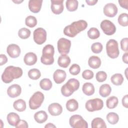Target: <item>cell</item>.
Wrapping results in <instances>:
<instances>
[{
	"instance_id": "24",
	"label": "cell",
	"mask_w": 128,
	"mask_h": 128,
	"mask_svg": "<svg viewBox=\"0 0 128 128\" xmlns=\"http://www.w3.org/2000/svg\"><path fill=\"white\" fill-rule=\"evenodd\" d=\"M82 90L86 95L90 96L94 93L95 89L93 84L90 82H86L82 86Z\"/></svg>"
},
{
	"instance_id": "11",
	"label": "cell",
	"mask_w": 128,
	"mask_h": 128,
	"mask_svg": "<svg viewBox=\"0 0 128 128\" xmlns=\"http://www.w3.org/2000/svg\"><path fill=\"white\" fill-rule=\"evenodd\" d=\"M101 29L106 35L111 36L114 34L116 32V27L111 21L108 20H103L100 24Z\"/></svg>"
},
{
	"instance_id": "27",
	"label": "cell",
	"mask_w": 128,
	"mask_h": 128,
	"mask_svg": "<svg viewBox=\"0 0 128 128\" xmlns=\"http://www.w3.org/2000/svg\"><path fill=\"white\" fill-rule=\"evenodd\" d=\"M92 128H106V124L104 120L100 118H96L91 122Z\"/></svg>"
},
{
	"instance_id": "1",
	"label": "cell",
	"mask_w": 128,
	"mask_h": 128,
	"mask_svg": "<svg viewBox=\"0 0 128 128\" xmlns=\"http://www.w3.org/2000/svg\"><path fill=\"white\" fill-rule=\"evenodd\" d=\"M88 23L84 20L74 22L66 26L64 29V34L70 38L76 36L78 33L86 30Z\"/></svg>"
},
{
	"instance_id": "9",
	"label": "cell",
	"mask_w": 128,
	"mask_h": 128,
	"mask_svg": "<svg viewBox=\"0 0 128 128\" xmlns=\"http://www.w3.org/2000/svg\"><path fill=\"white\" fill-rule=\"evenodd\" d=\"M58 50L60 54H66L69 53L71 46V42L66 38H62L58 41Z\"/></svg>"
},
{
	"instance_id": "42",
	"label": "cell",
	"mask_w": 128,
	"mask_h": 128,
	"mask_svg": "<svg viewBox=\"0 0 128 128\" xmlns=\"http://www.w3.org/2000/svg\"><path fill=\"white\" fill-rule=\"evenodd\" d=\"M94 72L91 70H84L82 73V77L86 80H91L94 77Z\"/></svg>"
},
{
	"instance_id": "29",
	"label": "cell",
	"mask_w": 128,
	"mask_h": 128,
	"mask_svg": "<svg viewBox=\"0 0 128 128\" xmlns=\"http://www.w3.org/2000/svg\"><path fill=\"white\" fill-rule=\"evenodd\" d=\"M124 77L120 74L118 73L113 74L110 78L112 84L115 86H120L124 82Z\"/></svg>"
},
{
	"instance_id": "4",
	"label": "cell",
	"mask_w": 128,
	"mask_h": 128,
	"mask_svg": "<svg viewBox=\"0 0 128 128\" xmlns=\"http://www.w3.org/2000/svg\"><path fill=\"white\" fill-rule=\"evenodd\" d=\"M54 48L51 44L45 46L42 50V56L40 58L42 63L45 65H52L54 62Z\"/></svg>"
},
{
	"instance_id": "37",
	"label": "cell",
	"mask_w": 128,
	"mask_h": 128,
	"mask_svg": "<svg viewBox=\"0 0 128 128\" xmlns=\"http://www.w3.org/2000/svg\"><path fill=\"white\" fill-rule=\"evenodd\" d=\"M26 25L30 28H34L37 24V20L36 17L32 16H29L26 18Z\"/></svg>"
},
{
	"instance_id": "22",
	"label": "cell",
	"mask_w": 128,
	"mask_h": 128,
	"mask_svg": "<svg viewBox=\"0 0 128 128\" xmlns=\"http://www.w3.org/2000/svg\"><path fill=\"white\" fill-rule=\"evenodd\" d=\"M7 121L8 124L12 126H16L19 121L20 120V118L19 116L15 112H10L7 116Z\"/></svg>"
},
{
	"instance_id": "10",
	"label": "cell",
	"mask_w": 128,
	"mask_h": 128,
	"mask_svg": "<svg viewBox=\"0 0 128 128\" xmlns=\"http://www.w3.org/2000/svg\"><path fill=\"white\" fill-rule=\"evenodd\" d=\"M33 38L34 42L38 44H42L46 40V32L42 28H36L33 33Z\"/></svg>"
},
{
	"instance_id": "50",
	"label": "cell",
	"mask_w": 128,
	"mask_h": 128,
	"mask_svg": "<svg viewBox=\"0 0 128 128\" xmlns=\"http://www.w3.org/2000/svg\"><path fill=\"white\" fill-rule=\"evenodd\" d=\"M45 128H56V126L55 125H54L52 123H48L45 126H44Z\"/></svg>"
},
{
	"instance_id": "26",
	"label": "cell",
	"mask_w": 128,
	"mask_h": 128,
	"mask_svg": "<svg viewBox=\"0 0 128 128\" xmlns=\"http://www.w3.org/2000/svg\"><path fill=\"white\" fill-rule=\"evenodd\" d=\"M13 106L14 108L18 112H24L26 109V103L22 99H18L14 102Z\"/></svg>"
},
{
	"instance_id": "5",
	"label": "cell",
	"mask_w": 128,
	"mask_h": 128,
	"mask_svg": "<svg viewBox=\"0 0 128 128\" xmlns=\"http://www.w3.org/2000/svg\"><path fill=\"white\" fill-rule=\"evenodd\" d=\"M106 50L108 56L112 58H116L120 54L118 42L114 39H110L106 44Z\"/></svg>"
},
{
	"instance_id": "23",
	"label": "cell",
	"mask_w": 128,
	"mask_h": 128,
	"mask_svg": "<svg viewBox=\"0 0 128 128\" xmlns=\"http://www.w3.org/2000/svg\"><path fill=\"white\" fill-rule=\"evenodd\" d=\"M70 63V58L66 54H61L58 58V64L60 67L66 68Z\"/></svg>"
},
{
	"instance_id": "46",
	"label": "cell",
	"mask_w": 128,
	"mask_h": 128,
	"mask_svg": "<svg viewBox=\"0 0 128 128\" xmlns=\"http://www.w3.org/2000/svg\"><path fill=\"white\" fill-rule=\"evenodd\" d=\"M120 6L126 10H128V0H118V1Z\"/></svg>"
},
{
	"instance_id": "30",
	"label": "cell",
	"mask_w": 128,
	"mask_h": 128,
	"mask_svg": "<svg viewBox=\"0 0 128 128\" xmlns=\"http://www.w3.org/2000/svg\"><path fill=\"white\" fill-rule=\"evenodd\" d=\"M40 86L43 90H49L52 88V81L49 78H44L40 81Z\"/></svg>"
},
{
	"instance_id": "40",
	"label": "cell",
	"mask_w": 128,
	"mask_h": 128,
	"mask_svg": "<svg viewBox=\"0 0 128 128\" xmlns=\"http://www.w3.org/2000/svg\"><path fill=\"white\" fill-rule=\"evenodd\" d=\"M80 66L76 64H72L69 69L70 73L73 76L78 75L80 72Z\"/></svg>"
},
{
	"instance_id": "36",
	"label": "cell",
	"mask_w": 128,
	"mask_h": 128,
	"mask_svg": "<svg viewBox=\"0 0 128 128\" xmlns=\"http://www.w3.org/2000/svg\"><path fill=\"white\" fill-rule=\"evenodd\" d=\"M118 22L122 26H128V14L126 13H122L118 17Z\"/></svg>"
},
{
	"instance_id": "47",
	"label": "cell",
	"mask_w": 128,
	"mask_h": 128,
	"mask_svg": "<svg viewBox=\"0 0 128 128\" xmlns=\"http://www.w3.org/2000/svg\"><path fill=\"white\" fill-rule=\"evenodd\" d=\"M122 104L124 108H128V94H126L122 98Z\"/></svg>"
},
{
	"instance_id": "49",
	"label": "cell",
	"mask_w": 128,
	"mask_h": 128,
	"mask_svg": "<svg viewBox=\"0 0 128 128\" xmlns=\"http://www.w3.org/2000/svg\"><path fill=\"white\" fill-rule=\"evenodd\" d=\"M86 2L88 4V5L94 6L97 3L98 0H86Z\"/></svg>"
},
{
	"instance_id": "21",
	"label": "cell",
	"mask_w": 128,
	"mask_h": 128,
	"mask_svg": "<svg viewBox=\"0 0 128 128\" xmlns=\"http://www.w3.org/2000/svg\"><path fill=\"white\" fill-rule=\"evenodd\" d=\"M48 116L46 112L44 110H40L36 112L34 114L35 120L38 124H42L46 121Z\"/></svg>"
},
{
	"instance_id": "28",
	"label": "cell",
	"mask_w": 128,
	"mask_h": 128,
	"mask_svg": "<svg viewBox=\"0 0 128 128\" xmlns=\"http://www.w3.org/2000/svg\"><path fill=\"white\" fill-rule=\"evenodd\" d=\"M78 102L74 98L70 99L66 102V108L69 112H74L78 109Z\"/></svg>"
},
{
	"instance_id": "43",
	"label": "cell",
	"mask_w": 128,
	"mask_h": 128,
	"mask_svg": "<svg viewBox=\"0 0 128 128\" xmlns=\"http://www.w3.org/2000/svg\"><path fill=\"white\" fill-rule=\"evenodd\" d=\"M128 38H123L120 40V48L122 50L125 52H128Z\"/></svg>"
},
{
	"instance_id": "33",
	"label": "cell",
	"mask_w": 128,
	"mask_h": 128,
	"mask_svg": "<svg viewBox=\"0 0 128 128\" xmlns=\"http://www.w3.org/2000/svg\"><path fill=\"white\" fill-rule=\"evenodd\" d=\"M108 122L111 124H116L119 120L118 114L114 112H110L107 114L106 116Z\"/></svg>"
},
{
	"instance_id": "45",
	"label": "cell",
	"mask_w": 128,
	"mask_h": 128,
	"mask_svg": "<svg viewBox=\"0 0 128 128\" xmlns=\"http://www.w3.org/2000/svg\"><path fill=\"white\" fill-rule=\"evenodd\" d=\"M8 62V58L5 54H0V66H2L6 64Z\"/></svg>"
},
{
	"instance_id": "17",
	"label": "cell",
	"mask_w": 128,
	"mask_h": 128,
	"mask_svg": "<svg viewBox=\"0 0 128 128\" xmlns=\"http://www.w3.org/2000/svg\"><path fill=\"white\" fill-rule=\"evenodd\" d=\"M66 74L64 70L58 69L53 74V78L54 82L57 84H60L66 80Z\"/></svg>"
},
{
	"instance_id": "35",
	"label": "cell",
	"mask_w": 128,
	"mask_h": 128,
	"mask_svg": "<svg viewBox=\"0 0 128 128\" xmlns=\"http://www.w3.org/2000/svg\"><path fill=\"white\" fill-rule=\"evenodd\" d=\"M28 77L33 80H38L41 76V73L37 68H32L29 70L28 73Z\"/></svg>"
},
{
	"instance_id": "34",
	"label": "cell",
	"mask_w": 128,
	"mask_h": 128,
	"mask_svg": "<svg viewBox=\"0 0 128 128\" xmlns=\"http://www.w3.org/2000/svg\"><path fill=\"white\" fill-rule=\"evenodd\" d=\"M88 37L92 40H95L100 36V32L98 29L96 28H91L87 32Z\"/></svg>"
},
{
	"instance_id": "32",
	"label": "cell",
	"mask_w": 128,
	"mask_h": 128,
	"mask_svg": "<svg viewBox=\"0 0 128 128\" xmlns=\"http://www.w3.org/2000/svg\"><path fill=\"white\" fill-rule=\"evenodd\" d=\"M78 2L76 0H67L66 2V9L70 12L76 10L78 8Z\"/></svg>"
},
{
	"instance_id": "25",
	"label": "cell",
	"mask_w": 128,
	"mask_h": 128,
	"mask_svg": "<svg viewBox=\"0 0 128 128\" xmlns=\"http://www.w3.org/2000/svg\"><path fill=\"white\" fill-rule=\"evenodd\" d=\"M112 92V88L110 86L107 84H102L99 89V94L100 96L103 98H106Z\"/></svg>"
},
{
	"instance_id": "8",
	"label": "cell",
	"mask_w": 128,
	"mask_h": 128,
	"mask_svg": "<svg viewBox=\"0 0 128 128\" xmlns=\"http://www.w3.org/2000/svg\"><path fill=\"white\" fill-rule=\"evenodd\" d=\"M69 123L72 128H88V124L83 118L79 114H74L70 116Z\"/></svg>"
},
{
	"instance_id": "6",
	"label": "cell",
	"mask_w": 128,
	"mask_h": 128,
	"mask_svg": "<svg viewBox=\"0 0 128 128\" xmlns=\"http://www.w3.org/2000/svg\"><path fill=\"white\" fill-rule=\"evenodd\" d=\"M44 99V94L40 92H35L30 98L28 104L31 110H36L39 108Z\"/></svg>"
},
{
	"instance_id": "39",
	"label": "cell",
	"mask_w": 128,
	"mask_h": 128,
	"mask_svg": "<svg viewBox=\"0 0 128 128\" xmlns=\"http://www.w3.org/2000/svg\"><path fill=\"white\" fill-rule=\"evenodd\" d=\"M102 44L99 42H94L91 46V50L95 54L100 53L102 51Z\"/></svg>"
},
{
	"instance_id": "16",
	"label": "cell",
	"mask_w": 128,
	"mask_h": 128,
	"mask_svg": "<svg viewBox=\"0 0 128 128\" xmlns=\"http://www.w3.org/2000/svg\"><path fill=\"white\" fill-rule=\"evenodd\" d=\"M48 112L52 116H57L62 112V108L58 103L54 102L50 104L48 108Z\"/></svg>"
},
{
	"instance_id": "2",
	"label": "cell",
	"mask_w": 128,
	"mask_h": 128,
	"mask_svg": "<svg viewBox=\"0 0 128 128\" xmlns=\"http://www.w3.org/2000/svg\"><path fill=\"white\" fill-rule=\"evenodd\" d=\"M23 74L22 69L20 67L10 66H7L2 74V80L6 84H9L14 79L20 78Z\"/></svg>"
},
{
	"instance_id": "14",
	"label": "cell",
	"mask_w": 128,
	"mask_h": 128,
	"mask_svg": "<svg viewBox=\"0 0 128 128\" xmlns=\"http://www.w3.org/2000/svg\"><path fill=\"white\" fill-rule=\"evenodd\" d=\"M6 52L10 58H18L20 54V48L18 45L12 44L8 46Z\"/></svg>"
},
{
	"instance_id": "19",
	"label": "cell",
	"mask_w": 128,
	"mask_h": 128,
	"mask_svg": "<svg viewBox=\"0 0 128 128\" xmlns=\"http://www.w3.org/2000/svg\"><path fill=\"white\" fill-rule=\"evenodd\" d=\"M37 56L36 54L32 52L26 53L24 58V62L26 65L32 66L34 64L37 62Z\"/></svg>"
},
{
	"instance_id": "48",
	"label": "cell",
	"mask_w": 128,
	"mask_h": 128,
	"mask_svg": "<svg viewBox=\"0 0 128 128\" xmlns=\"http://www.w3.org/2000/svg\"><path fill=\"white\" fill-rule=\"evenodd\" d=\"M128 52H126L122 56V61L123 62H124V63H126V64H128Z\"/></svg>"
},
{
	"instance_id": "7",
	"label": "cell",
	"mask_w": 128,
	"mask_h": 128,
	"mask_svg": "<svg viewBox=\"0 0 128 128\" xmlns=\"http://www.w3.org/2000/svg\"><path fill=\"white\" fill-rule=\"evenodd\" d=\"M103 106L104 102L102 100L99 98L89 100L86 101L85 104L86 108L90 112L101 110Z\"/></svg>"
},
{
	"instance_id": "20",
	"label": "cell",
	"mask_w": 128,
	"mask_h": 128,
	"mask_svg": "<svg viewBox=\"0 0 128 128\" xmlns=\"http://www.w3.org/2000/svg\"><path fill=\"white\" fill-rule=\"evenodd\" d=\"M88 64L92 68H98L101 65V60L100 58L97 56H91L88 58Z\"/></svg>"
},
{
	"instance_id": "51",
	"label": "cell",
	"mask_w": 128,
	"mask_h": 128,
	"mask_svg": "<svg viewBox=\"0 0 128 128\" xmlns=\"http://www.w3.org/2000/svg\"><path fill=\"white\" fill-rule=\"evenodd\" d=\"M13 2L16 4H20L22 2H23V0H22V1H20V0H16V1H14V0H13Z\"/></svg>"
},
{
	"instance_id": "38",
	"label": "cell",
	"mask_w": 128,
	"mask_h": 128,
	"mask_svg": "<svg viewBox=\"0 0 128 128\" xmlns=\"http://www.w3.org/2000/svg\"><path fill=\"white\" fill-rule=\"evenodd\" d=\"M31 32L30 30L26 28H22L19 30L18 32V36L22 39H26L30 37Z\"/></svg>"
},
{
	"instance_id": "41",
	"label": "cell",
	"mask_w": 128,
	"mask_h": 128,
	"mask_svg": "<svg viewBox=\"0 0 128 128\" xmlns=\"http://www.w3.org/2000/svg\"><path fill=\"white\" fill-rule=\"evenodd\" d=\"M96 78L98 82H102L106 80L107 74L104 71H99L96 74Z\"/></svg>"
},
{
	"instance_id": "3",
	"label": "cell",
	"mask_w": 128,
	"mask_h": 128,
	"mask_svg": "<svg viewBox=\"0 0 128 128\" xmlns=\"http://www.w3.org/2000/svg\"><path fill=\"white\" fill-rule=\"evenodd\" d=\"M80 87L79 81L74 78H70L61 88L62 94L66 97L70 96L74 92L77 90Z\"/></svg>"
},
{
	"instance_id": "18",
	"label": "cell",
	"mask_w": 128,
	"mask_h": 128,
	"mask_svg": "<svg viewBox=\"0 0 128 128\" xmlns=\"http://www.w3.org/2000/svg\"><path fill=\"white\" fill-rule=\"evenodd\" d=\"M42 0H30L28 2V8L34 13H38L41 9Z\"/></svg>"
},
{
	"instance_id": "44",
	"label": "cell",
	"mask_w": 128,
	"mask_h": 128,
	"mask_svg": "<svg viewBox=\"0 0 128 128\" xmlns=\"http://www.w3.org/2000/svg\"><path fill=\"white\" fill-rule=\"evenodd\" d=\"M17 128H28V127L27 122L23 120H20L18 124L15 126Z\"/></svg>"
},
{
	"instance_id": "12",
	"label": "cell",
	"mask_w": 128,
	"mask_h": 128,
	"mask_svg": "<svg viewBox=\"0 0 128 128\" xmlns=\"http://www.w3.org/2000/svg\"><path fill=\"white\" fill-rule=\"evenodd\" d=\"M103 11L106 16L112 18L116 15L118 10L115 4L113 3H108L104 6Z\"/></svg>"
},
{
	"instance_id": "31",
	"label": "cell",
	"mask_w": 128,
	"mask_h": 128,
	"mask_svg": "<svg viewBox=\"0 0 128 128\" xmlns=\"http://www.w3.org/2000/svg\"><path fill=\"white\" fill-rule=\"evenodd\" d=\"M118 98L115 96H112L106 100V105L108 108L110 109H113L118 106Z\"/></svg>"
},
{
	"instance_id": "15",
	"label": "cell",
	"mask_w": 128,
	"mask_h": 128,
	"mask_svg": "<svg viewBox=\"0 0 128 128\" xmlns=\"http://www.w3.org/2000/svg\"><path fill=\"white\" fill-rule=\"evenodd\" d=\"M22 92L20 86L17 84H14L10 86L7 90L8 95L12 98L18 96Z\"/></svg>"
},
{
	"instance_id": "13",
	"label": "cell",
	"mask_w": 128,
	"mask_h": 128,
	"mask_svg": "<svg viewBox=\"0 0 128 128\" xmlns=\"http://www.w3.org/2000/svg\"><path fill=\"white\" fill-rule=\"evenodd\" d=\"M50 2L51 10L54 14H59L63 12L64 8L63 0H52Z\"/></svg>"
}]
</instances>
